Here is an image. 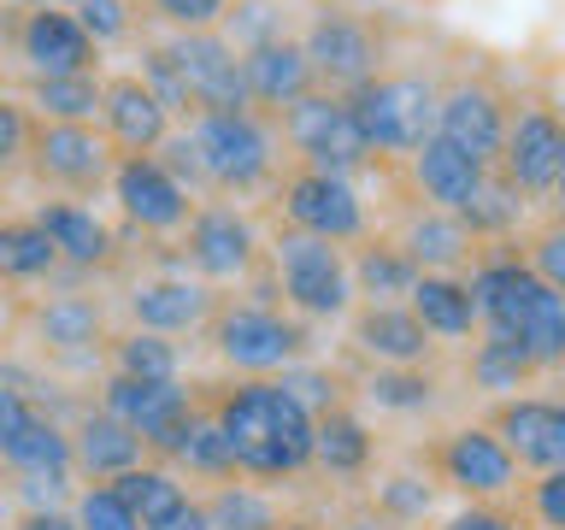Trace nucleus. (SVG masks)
I'll return each instance as SVG.
<instances>
[{"instance_id": "f257e3e1", "label": "nucleus", "mask_w": 565, "mask_h": 530, "mask_svg": "<svg viewBox=\"0 0 565 530\" xmlns=\"http://www.w3.org/2000/svg\"><path fill=\"white\" fill-rule=\"evenodd\" d=\"M206 413L218 418V431L230 436V454H236L242 477L282 484V477H300L312 466L318 418L277 378H236V383H224L218 401H212Z\"/></svg>"}, {"instance_id": "f03ea898", "label": "nucleus", "mask_w": 565, "mask_h": 530, "mask_svg": "<svg viewBox=\"0 0 565 530\" xmlns=\"http://www.w3.org/2000/svg\"><path fill=\"white\" fill-rule=\"evenodd\" d=\"M471 300H477V325L489 336L519 342L542 371L565 360V295L547 289L519 254H494L477 265Z\"/></svg>"}, {"instance_id": "7ed1b4c3", "label": "nucleus", "mask_w": 565, "mask_h": 530, "mask_svg": "<svg viewBox=\"0 0 565 530\" xmlns=\"http://www.w3.org/2000/svg\"><path fill=\"white\" fill-rule=\"evenodd\" d=\"M206 342L236 378H282L289 365L307 360L312 336H307V318H295L289 307L218 300V312L206 325Z\"/></svg>"}, {"instance_id": "20e7f679", "label": "nucleus", "mask_w": 565, "mask_h": 530, "mask_svg": "<svg viewBox=\"0 0 565 530\" xmlns=\"http://www.w3.org/2000/svg\"><path fill=\"white\" fill-rule=\"evenodd\" d=\"M189 141L201 159L206 194H259L277 177V130L259 106L189 118Z\"/></svg>"}, {"instance_id": "39448f33", "label": "nucleus", "mask_w": 565, "mask_h": 530, "mask_svg": "<svg viewBox=\"0 0 565 530\" xmlns=\"http://www.w3.org/2000/svg\"><path fill=\"white\" fill-rule=\"evenodd\" d=\"M265 265H271V283L282 295V307L295 318H342L353 312V272L335 242H318L307 230L282 224L271 242H265Z\"/></svg>"}, {"instance_id": "423d86ee", "label": "nucleus", "mask_w": 565, "mask_h": 530, "mask_svg": "<svg viewBox=\"0 0 565 530\" xmlns=\"http://www.w3.org/2000/svg\"><path fill=\"white\" fill-rule=\"evenodd\" d=\"M348 106H353V118H360V130H365L377 159H388V153L413 159L424 141L436 136L441 88L424 77V71H383V77L353 88Z\"/></svg>"}, {"instance_id": "0eeeda50", "label": "nucleus", "mask_w": 565, "mask_h": 530, "mask_svg": "<svg viewBox=\"0 0 565 530\" xmlns=\"http://www.w3.org/2000/svg\"><path fill=\"white\" fill-rule=\"evenodd\" d=\"M183 272H194L212 289L230 283H254L265 265V236L236 201H201L183 224Z\"/></svg>"}, {"instance_id": "6e6552de", "label": "nucleus", "mask_w": 565, "mask_h": 530, "mask_svg": "<svg viewBox=\"0 0 565 530\" xmlns=\"http://www.w3.org/2000/svg\"><path fill=\"white\" fill-rule=\"evenodd\" d=\"M282 124V141L295 148L300 166L312 171H335V177H360L371 171V141L360 130V118H353L348 95H330V88H312L307 100H295L289 113H277Z\"/></svg>"}, {"instance_id": "1a4fd4ad", "label": "nucleus", "mask_w": 565, "mask_h": 530, "mask_svg": "<svg viewBox=\"0 0 565 530\" xmlns=\"http://www.w3.org/2000/svg\"><path fill=\"white\" fill-rule=\"evenodd\" d=\"M24 166L35 171V183H42V189L65 194V201H88V194L113 189L118 148L95 130V124H53V118H35Z\"/></svg>"}, {"instance_id": "9d476101", "label": "nucleus", "mask_w": 565, "mask_h": 530, "mask_svg": "<svg viewBox=\"0 0 565 530\" xmlns=\"http://www.w3.org/2000/svg\"><path fill=\"white\" fill-rule=\"evenodd\" d=\"M100 406L113 418L130 424V431L148 442L153 459H171L177 448H183V436L194 431V418L206 413V406L189 395L183 378H177V383H141V378H118V371H106Z\"/></svg>"}, {"instance_id": "9b49d317", "label": "nucleus", "mask_w": 565, "mask_h": 530, "mask_svg": "<svg viewBox=\"0 0 565 530\" xmlns=\"http://www.w3.org/2000/svg\"><path fill=\"white\" fill-rule=\"evenodd\" d=\"M277 212L289 230H307L318 242H335V247L365 242V194L353 189V177L295 166L277 183Z\"/></svg>"}, {"instance_id": "f8f14e48", "label": "nucleus", "mask_w": 565, "mask_h": 530, "mask_svg": "<svg viewBox=\"0 0 565 530\" xmlns=\"http://www.w3.org/2000/svg\"><path fill=\"white\" fill-rule=\"evenodd\" d=\"M300 47H307V60H312L318 88H330V95H353L360 83L383 77V35L353 12H330V7L312 12Z\"/></svg>"}, {"instance_id": "ddd939ff", "label": "nucleus", "mask_w": 565, "mask_h": 530, "mask_svg": "<svg viewBox=\"0 0 565 530\" xmlns=\"http://www.w3.org/2000/svg\"><path fill=\"white\" fill-rule=\"evenodd\" d=\"M113 201H118V219L130 230H141V236H183L189 212L201 206L166 166H159V153H118Z\"/></svg>"}, {"instance_id": "4468645a", "label": "nucleus", "mask_w": 565, "mask_h": 530, "mask_svg": "<svg viewBox=\"0 0 565 530\" xmlns=\"http://www.w3.org/2000/svg\"><path fill=\"white\" fill-rule=\"evenodd\" d=\"M177 53V71H183L189 106L201 113H242L254 106L247 95V71H242V47L230 42L224 30H201V35H166Z\"/></svg>"}, {"instance_id": "2eb2a0df", "label": "nucleus", "mask_w": 565, "mask_h": 530, "mask_svg": "<svg viewBox=\"0 0 565 530\" xmlns=\"http://www.w3.org/2000/svg\"><path fill=\"white\" fill-rule=\"evenodd\" d=\"M12 53L24 60L30 77H77V71H100L95 35L77 24L71 7H24L12 24Z\"/></svg>"}, {"instance_id": "dca6fc26", "label": "nucleus", "mask_w": 565, "mask_h": 530, "mask_svg": "<svg viewBox=\"0 0 565 530\" xmlns=\"http://www.w3.org/2000/svg\"><path fill=\"white\" fill-rule=\"evenodd\" d=\"M494 171L519 194H554L559 171H565V118L554 106H519L507 124V148Z\"/></svg>"}, {"instance_id": "f3484780", "label": "nucleus", "mask_w": 565, "mask_h": 530, "mask_svg": "<svg viewBox=\"0 0 565 530\" xmlns=\"http://www.w3.org/2000/svg\"><path fill=\"white\" fill-rule=\"evenodd\" d=\"M124 307H130L136 330H153V336H171V342H177V336L212 325L218 295H212V283H201L194 272H153V277L130 283Z\"/></svg>"}, {"instance_id": "a211bd4d", "label": "nucleus", "mask_w": 565, "mask_h": 530, "mask_svg": "<svg viewBox=\"0 0 565 530\" xmlns=\"http://www.w3.org/2000/svg\"><path fill=\"white\" fill-rule=\"evenodd\" d=\"M177 118L171 106L153 95L136 71H113L100 83V136L113 141L118 153H159L171 141Z\"/></svg>"}, {"instance_id": "6ab92c4d", "label": "nucleus", "mask_w": 565, "mask_h": 530, "mask_svg": "<svg viewBox=\"0 0 565 530\" xmlns=\"http://www.w3.org/2000/svg\"><path fill=\"white\" fill-rule=\"evenodd\" d=\"M507 124H512V106L494 95L489 83L477 77H459L441 88V113H436V136L466 148L471 159L483 166H501V148H507Z\"/></svg>"}, {"instance_id": "aec40b11", "label": "nucleus", "mask_w": 565, "mask_h": 530, "mask_svg": "<svg viewBox=\"0 0 565 530\" xmlns=\"http://www.w3.org/2000/svg\"><path fill=\"white\" fill-rule=\"evenodd\" d=\"M436 471H441V484H454L471 501H494V495H507L519 484V459H512V448L489 424H459L436 448Z\"/></svg>"}, {"instance_id": "412c9836", "label": "nucleus", "mask_w": 565, "mask_h": 530, "mask_svg": "<svg viewBox=\"0 0 565 530\" xmlns=\"http://www.w3.org/2000/svg\"><path fill=\"white\" fill-rule=\"evenodd\" d=\"M30 330H35V348L60 365H95L100 348L113 342L106 336V307L95 295H47L30 312Z\"/></svg>"}, {"instance_id": "4be33fe9", "label": "nucleus", "mask_w": 565, "mask_h": 530, "mask_svg": "<svg viewBox=\"0 0 565 530\" xmlns=\"http://www.w3.org/2000/svg\"><path fill=\"white\" fill-rule=\"evenodd\" d=\"M489 431L507 442L519 466H530V471H565V401L512 395V401H501V413H494Z\"/></svg>"}, {"instance_id": "5701e85b", "label": "nucleus", "mask_w": 565, "mask_h": 530, "mask_svg": "<svg viewBox=\"0 0 565 530\" xmlns=\"http://www.w3.org/2000/svg\"><path fill=\"white\" fill-rule=\"evenodd\" d=\"M242 71H247V95H254L259 113H289L295 100H307L318 88L300 35H277V42L242 47Z\"/></svg>"}, {"instance_id": "b1692460", "label": "nucleus", "mask_w": 565, "mask_h": 530, "mask_svg": "<svg viewBox=\"0 0 565 530\" xmlns=\"http://www.w3.org/2000/svg\"><path fill=\"white\" fill-rule=\"evenodd\" d=\"M30 219L47 230V242H53V247H60V265H77V272H100V265H113V259H118V236H113V224H106L95 206L53 194V201H35Z\"/></svg>"}, {"instance_id": "393cba45", "label": "nucleus", "mask_w": 565, "mask_h": 530, "mask_svg": "<svg viewBox=\"0 0 565 530\" xmlns=\"http://www.w3.org/2000/svg\"><path fill=\"white\" fill-rule=\"evenodd\" d=\"M348 342L377 365H418L430 360V330L418 325V312L406 300H365L348 325Z\"/></svg>"}, {"instance_id": "a878e982", "label": "nucleus", "mask_w": 565, "mask_h": 530, "mask_svg": "<svg viewBox=\"0 0 565 530\" xmlns=\"http://www.w3.org/2000/svg\"><path fill=\"white\" fill-rule=\"evenodd\" d=\"M71 459L88 484H113V477L136 471L148 459V442H141L124 418H113L106 406H88V413L71 424Z\"/></svg>"}, {"instance_id": "bb28decb", "label": "nucleus", "mask_w": 565, "mask_h": 530, "mask_svg": "<svg viewBox=\"0 0 565 530\" xmlns=\"http://www.w3.org/2000/svg\"><path fill=\"white\" fill-rule=\"evenodd\" d=\"M406 166H413L418 194H424L430 206H441V212H466V206L477 201V189H483V177L494 171V166L471 159L466 148H454V141H441V136L424 141V148L406 159Z\"/></svg>"}, {"instance_id": "cd10ccee", "label": "nucleus", "mask_w": 565, "mask_h": 530, "mask_svg": "<svg viewBox=\"0 0 565 530\" xmlns=\"http://www.w3.org/2000/svg\"><path fill=\"white\" fill-rule=\"evenodd\" d=\"M401 247H406V259H413L418 272H459V265L471 259L477 236L466 230V219H459V212L424 206V212H413V219H406Z\"/></svg>"}, {"instance_id": "c85d7f7f", "label": "nucleus", "mask_w": 565, "mask_h": 530, "mask_svg": "<svg viewBox=\"0 0 565 530\" xmlns=\"http://www.w3.org/2000/svg\"><path fill=\"white\" fill-rule=\"evenodd\" d=\"M406 307L418 312V325L441 336V342H459V336L483 330L477 325V300H471V283L454 277V272H424L418 289L406 295Z\"/></svg>"}, {"instance_id": "c756f323", "label": "nucleus", "mask_w": 565, "mask_h": 530, "mask_svg": "<svg viewBox=\"0 0 565 530\" xmlns=\"http://www.w3.org/2000/svg\"><path fill=\"white\" fill-rule=\"evenodd\" d=\"M100 71H77V77H30L24 83V106L35 118L53 124H95L100 118Z\"/></svg>"}, {"instance_id": "7c9ffc66", "label": "nucleus", "mask_w": 565, "mask_h": 530, "mask_svg": "<svg viewBox=\"0 0 565 530\" xmlns=\"http://www.w3.org/2000/svg\"><path fill=\"white\" fill-rule=\"evenodd\" d=\"M348 272H353V295H365V300H406L424 277L418 265L406 259L401 242H365L360 254L348 259Z\"/></svg>"}, {"instance_id": "2f4dec72", "label": "nucleus", "mask_w": 565, "mask_h": 530, "mask_svg": "<svg viewBox=\"0 0 565 530\" xmlns=\"http://www.w3.org/2000/svg\"><path fill=\"white\" fill-rule=\"evenodd\" d=\"M312 466L330 471V477H360L371 466V431L360 413H348V406H335V413L318 418L312 431Z\"/></svg>"}, {"instance_id": "473e14b6", "label": "nucleus", "mask_w": 565, "mask_h": 530, "mask_svg": "<svg viewBox=\"0 0 565 530\" xmlns=\"http://www.w3.org/2000/svg\"><path fill=\"white\" fill-rule=\"evenodd\" d=\"M113 489H118L124 501L136 507L141 530H148V524H159V519H171V512L183 507V501H194V495H189V484H183V477H177V471L166 466V459H141L136 471L113 477Z\"/></svg>"}, {"instance_id": "72a5a7b5", "label": "nucleus", "mask_w": 565, "mask_h": 530, "mask_svg": "<svg viewBox=\"0 0 565 530\" xmlns=\"http://www.w3.org/2000/svg\"><path fill=\"white\" fill-rule=\"evenodd\" d=\"M0 466L18 471V477H60V471H77V459H71V431H65L53 413H35L30 431L18 436L7 454H0Z\"/></svg>"}, {"instance_id": "f704fd0d", "label": "nucleus", "mask_w": 565, "mask_h": 530, "mask_svg": "<svg viewBox=\"0 0 565 530\" xmlns=\"http://www.w3.org/2000/svg\"><path fill=\"white\" fill-rule=\"evenodd\" d=\"M60 272V247L35 219H0V283H42Z\"/></svg>"}, {"instance_id": "c9c22d12", "label": "nucleus", "mask_w": 565, "mask_h": 530, "mask_svg": "<svg viewBox=\"0 0 565 530\" xmlns=\"http://www.w3.org/2000/svg\"><path fill=\"white\" fill-rule=\"evenodd\" d=\"M113 371L118 378H141V383H177L183 378V348L171 336H153V330H124L113 336Z\"/></svg>"}, {"instance_id": "e433bc0d", "label": "nucleus", "mask_w": 565, "mask_h": 530, "mask_svg": "<svg viewBox=\"0 0 565 530\" xmlns=\"http://www.w3.org/2000/svg\"><path fill=\"white\" fill-rule=\"evenodd\" d=\"M206 519L212 530H282V512L271 495L259 484H236V477L206 495Z\"/></svg>"}, {"instance_id": "4c0bfd02", "label": "nucleus", "mask_w": 565, "mask_h": 530, "mask_svg": "<svg viewBox=\"0 0 565 530\" xmlns=\"http://www.w3.org/2000/svg\"><path fill=\"white\" fill-rule=\"evenodd\" d=\"M536 371H542V365L530 360L519 342H507V336H489V330H483V342L471 348V383L489 389V395H512V389H524Z\"/></svg>"}, {"instance_id": "58836bf2", "label": "nucleus", "mask_w": 565, "mask_h": 530, "mask_svg": "<svg viewBox=\"0 0 565 530\" xmlns=\"http://www.w3.org/2000/svg\"><path fill=\"white\" fill-rule=\"evenodd\" d=\"M171 466H183L189 477H206V484H230V477H242L236 454H230V436L218 431V418H212V413L194 418V431L183 436V448L171 454Z\"/></svg>"}, {"instance_id": "ea45409f", "label": "nucleus", "mask_w": 565, "mask_h": 530, "mask_svg": "<svg viewBox=\"0 0 565 530\" xmlns=\"http://www.w3.org/2000/svg\"><path fill=\"white\" fill-rule=\"evenodd\" d=\"M365 401L377 413H424V406H436V378L418 365H377L365 378Z\"/></svg>"}, {"instance_id": "a19ab883", "label": "nucleus", "mask_w": 565, "mask_h": 530, "mask_svg": "<svg viewBox=\"0 0 565 530\" xmlns=\"http://www.w3.org/2000/svg\"><path fill=\"white\" fill-rule=\"evenodd\" d=\"M459 219H466V230H471L477 242H483V236H507V230L524 219V194L512 189L501 171H489L483 189H477V201L459 212Z\"/></svg>"}, {"instance_id": "79ce46f5", "label": "nucleus", "mask_w": 565, "mask_h": 530, "mask_svg": "<svg viewBox=\"0 0 565 530\" xmlns=\"http://www.w3.org/2000/svg\"><path fill=\"white\" fill-rule=\"evenodd\" d=\"M71 519H77V530H141L136 507L113 484H83L71 495Z\"/></svg>"}, {"instance_id": "37998d69", "label": "nucleus", "mask_w": 565, "mask_h": 530, "mask_svg": "<svg viewBox=\"0 0 565 530\" xmlns=\"http://www.w3.org/2000/svg\"><path fill=\"white\" fill-rule=\"evenodd\" d=\"M430 507H436V489L413 471H395L377 484V519L388 524H418V519H430Z\"/></svg>"}, {"instance_id": "c03bdc74", "label": "nucleus", "mask_w": 565, "mask_h": 530, "mask_svg": "<svg viewBox=\"0 0 565 530\" xmlns=\"http://www.w3.org/2000/svg\"><path fill=\"white\" fill-rule=\"evenodd\" d=\"M148 12L166 24V35H201L230 24V0H148Z\"/></svg>"}, {"instance_id": "a18cd8bd", "label": "nucleus", "mask_w": 565, "mask_h": 530, "mask_svg": "<svg viewBox=\"0 0 565 530\" xmlns=\"http://www.w3.org/2000/svg\"><path fill=\"white\" fill-rule=\"evenodd\" d=\"M282 389H289V395L307 406L312 418H324V413H335V406H342V383H335V371H324V365H312V360H300V365H289L277 378Z\"/></svg>"}, {"instance_id": "49530a36", "label": "nucleus", "mask_w": 565, "mask_h": 530, "mask_svg": "<svg viewBox=\"0 0 565 530\" xmlns=\"http://www.w3.org/2000/svg\"><path fill=\"white\" fill-rule=\"evenodd\" d=\"M30 130H35V113H30L18 95H7V88H0V177H12L18 166H24Z\"/></svg>"}, {"instance_id": "de8ad7c7", "label": "nucleus", "mask_w": 565, "mask_h": 530, "mask_svg": "<svg viewBox=\"0 0 565 530\" xmlns=\"http://www.w3.org/2000/svg\"><path fill=\"white\" fill-rule=\"evenodd\" d=\"M71 12H77V24L95 35V47H113L136 30V12L124 7V0H77Z\"/></svg>"}, {"instance_id": "09e8293b", "label": "nucleus", "mask_w": 565, "mask_h": 530, "mask_svg": "<svg viewBox=\"0 0 565 530\" xmlns=\"http://www.w3.org/2000/svg\"><path fill=\"white\" fill-rule=\"evenodd\" d=\"M524 265L536 272L547 289H559L565 295V219H554V224H542L536 236H530V254H524Z\"/></svg>"}, {"instance_id": "8fccbe9b", "label": "nucleus", "mask_w": 565, "mask_h": 530, "mask_svg": "<svg viewBox=\"0 0 565 530\" xmlns=\"http://www.w3.org/2000/svg\"><path fill=\"white\" fill-rule=\"evenodd\" d=\"M159 166H166L177 183H183L189 194H206V177H201V159H194V141H189V124L183 130H171V141L159 148Z\"/></svg>"}, {"instance_id": "3c124183", "label": "nucleus", "mask_w": 565, "mask_h": 530, "mask_svg": "<svg viewBox=\"0 0 565 530\" xmlns=\"http://www.w3.org/2000/svg\"><path fill=\"white\" fill-rule=\"evenodd\" d=\"M530 512L542 530H565V471H542V484L530 489Z\"/></svg>"}, {"instance_id": "603ef678", "label": "nucleus", "mask_w": 565, "mask_h": 530, "mask_svg": "<svg viewBox=\"0 0 565 530\" xmlns=\"http://www.w3.org/2000/svg\"><path fill=\"white\" fill-rule=\"evenodd\" d=\"M35 413H42V406H35L30 395H18V389H7V383H0V454H7L12 442L30 431V424H35Z\"/></svg>"}, {"instance_id": "864d4df0", "label": "nucleus", "mask_w": 565, "mask_h": 530, "mask_svg": "<svg viewBox=\"0 0 565 530\" xmlns=\"http://www.w3.org/2000/svg\"><path fill=\"white\" fill-rule=\"evenodd\" d=\"M441 530H519V519L501 507H489V501H471V507H459Z\"/></svg>"}, {"instance_id": "5fc2aeb1", "label": "nucleus", "mask_w": 565, "mask_h": 530, "mask_svg": "<svg viewBox=\"0 0 565 530\" xmlns=\"http://www.w3.org/2000/svg\"><path fill=\"white\" fill-rule=\"evenodd\" d=\"M7 530H77V519H71V507H24Z\"/></svg>"}, {"instance_id": "6e6d98bb", "label": "nucleus", "mask_w": 565, "mask_h": 530, "mask_svg": "<svg viewBox=\"0 0 565 530\" xmlns=\"http://www.w3.org/2000/svg\"><path fill=\"white\" fill-rule=\"evenodd\" d=\"M148 530H212L206 501H183V507L171 512V519H159V524H148Z\"/></svg>"}, {"instance_id": "4d7b16f0", "label": "nucleus", "mask_w": 565, "mask_h": 530, "mask_svg": "<svg viewBox=\"0 0 565 530\" xmlns=\"http://www.w3.org/2000/svg\"><path fill=\"white\" fill-rule=\"evenodd\" d=\"M7 7L24 12V7H77V0H7Z\"/></svg>"}, {"instance_id": "13d9d810", "label": "nucleus", "mask_w": 565, "mask_h": 530, "mask_svg": "<svg viewBox=\"0 0 565 530\" xmlns=\"http://www.w3.org/2000/svg\"><path fill=\"white\" fill-rule=\"evenodd\" d=\"M383 524H388V519H353L348 530H383Z\"/></svg>"}, {"instance_id": "bf43d9fd", "label": "nucleus", "mask_w": 565, "mask_h": 530, "mask_svg": "<svg viewBox=\"0 0 565 530\" xmlns=\"http://www.w3.org/2000/svg\"><path fill=\"white\" fill-rule=\"evenodd\" d=\"M554 206H559V219H565V171H559V183H554Z\"/></svg>"}, {"instance_id": "052dcab7", "label": "nucleus", "mask_w": 565, "mask_h": 530, "mask_svg": "<svg viewBox=\"0 0 565 530\" xmlns=\"http://www.w3.org/2000/svg\"><path fill=\"white\" fill-rule=\"evenodd\" d=\"M124 7H148V0H124Z\"/></svg>"}, {"instance_id": "680f3d73", "label": "nucleus", "mask_w": 565, "mask_h": 530, "mask_svg": "<svg viewBox=\"0 0 565 530\" xmlns=\"http://www.w3.org/2000/svg\"><path fill=\"white\" fill-rule=\"evenodd\" d=\"M282 530H307V524H282Z\"/></svg>"}, {"instance_id": "e2e57ef3", "label": "nucleus", "mask_w": 565, "mask_h": 530, "mask_svg": "<svg viewBox=\"0 0 565 530\" xmlns=\"http://www.w3.org/2000/svg\"><path fill=\"white\" fill-rule=\"evenodd\" d=\"M0 530H7V524H0Z\"/></svg>"}, {"instance_id": "0e129e2a", "label": "nucleus", "mask_w": 565, "mask_h": 530, "mask_svg": "<svg viewBox=\"0 0 565 530\" xmlns=\"http://www.w3.org/2000/svg\"><path fill=\"white\" fill-rule=\"evenodd\" d=\"M559 365H565V360H559Z\"/></svg>"}]
</instances>
